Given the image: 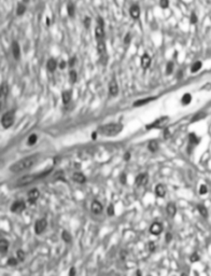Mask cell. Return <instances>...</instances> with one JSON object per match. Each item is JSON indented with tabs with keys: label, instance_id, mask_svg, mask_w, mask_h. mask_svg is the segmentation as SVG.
I'll use <instances>...</instances> for the list:
<instances>
[{
	"label": "cell",
	"instance_id": "obj_39",
	"mask_svg": "<svg viewBox=\"0 0 211 276\" xmlns=\"http://www.w3.org/2000/svg\"><path fill=\"white\" fill-rule=\"evenodd\" d=\"M190 259H191L192 262H195V261L199 260V257H198L197 253H193V255H191V258Z\"/></svg>",
	"mask_w": 211,
	"mask_h": 276
},
{
	"label": "cell",
	"instance_id": "obj_7",
	"mask_svg": "<svg viewBox=\"0 0 211 276\" xmlns=\"http://www.w3.org/2000/svg\"><path fill=\"white\" fill-rule=\"evenodd\" d=\"M168 122V116H163V118H159L158 120H156L155 122H153L152 124H150V125L147 126V128H155V127H162V126H164L166 123Z\"/></svg>",
	"mask_w": 211,
	"mask_h": 276
},
{
	"label": "cell",
	"instance_id": "obj_5",
	"mask_svg": "<svg viewBox=\"0 0 211 276\" xmlns=\"http://www.w3.org/2000/svg\"><path fill=\"white\" fill-rule=\"evenodd\" d=\"M46 226H48V222H46L45 219H39L36 222V224H35V232H36V234H42L45 231Z\"/></svg>",
	"mask_w": 211,
	"mask_h": 276
},
{
	"label": "cell",
	"instance_id": "obj_9",
	"mask_svg": "<svg viewBox=\"0 0 211 276\" xmlns=\"http://www.w3.org/2000/svg\"><path fill=\"white\" fill-rule=\"evenodd\" d=\"M150 232L154 235H158L163 232V226L159 222H154L152 223V226H150Z\"/></svg>",
	"mask_w": 211,
	"mask_h": 276
},
{
	"label": "cell",
	"instance_id": "obj_35",
	"mask_svg": "<svg viewBox=\"0 0 211 276\" xmlns=\"http://www.w3.org/2000/svg\"><path fill=\"white\" fill-rule=\"evenodd\" d=\"M67 12H68V14L70 16L75 15V6H73V3H69L67 6Z\"/></svg>",
	"mask_w": 211,
	"mask_h": 276
},
{
	"label": "cell",
	"instance_id": "obj_43",
	"mask_svg": "<svg viewBox=\"0 0 211 276\" xmlns=\"http://www.w3.org/2000/svg\"><path fill=\"white\" fill-rule=\"evenodd\" d=\"M130 40H132V36H130V34H127L124 38V42L127 44V43H129L130 42Z\"/></svg>",
	"mask_w": 211,
	"mask_h": 276
},
{
	"label": "cell",
	"instance_id": "obj_28",
	"mask_svg": "<svg viewBox=\"0 0 211 276\" xmlns=\"http://www.w3.org/2000/svg\"><path fill=\"white\" fill-rule=\"evenodd\" d=\"M26 11V7L25 5H23V3H20V5L17 6V10H16V13H17V15H23L24 13H25Z\"/></svg>",
	"mask_w": 211,
	"mask_h": 276
},
{
	"label": "cell",
	"instance_id": "obj_19",
	"mask_svg": "<svg viewBox=\"0 0 211 276\" xmlns=\"http://www.w3.org/2000/svg\"><path fill=\"white\" fill-rule=\"evenodd\" d=\"M166 210H167V214L169 215V216L173 217L176 215V212H177V207H176V205L173 203H169L167 205V208H166Z\"/></svg>",
	"mask_w": 211,
	"mask_h": 276
},
{
	"label": "cell",
	"instance_id": "obj_11",
	"mask_svg": "<svg viewBox=\"0 0 211 276\" xmlns=\"http://www.w3.org/2000/svg\"><path fill=\"white\" fill-rule=\"evenodd\" d=\"M149 180V176L147 174H140L137 176L136 178V185L137 186H144Z\"/></svg>",
	"mask_w": 211,
	"mask_h": 276
},
{
	"label": "cell",
	"instance_id": "obj_12",
	"mask_svg": "<svg viewBox=\"0 0 211 276\" xmlns=\"http://www.w3.org/2000/svg\"><path fill=\"white\" fill-rule=\"evenodd\" d=\"M104 27L100 25H97L95 28V38L97 39V41H101V40H104Z\"/></svg>",
	"mask_w": 211,
	"mask_h": 276
},
{
	"label": "cell",
	"instance_id": "obj_3",
	"mask_svg": "<svg viewBox=\"0 0 211 276\" xmlns=\"http://www.w3.org/2000/svg\"><path fill=\"white\" fill-rule=\"evenodd\" d=\"M50 171H44V173H40V174H32V175L23 176L20 180H17L16 185H17V187H24V186H27V185H29V183H32V182H35V181H37V180H39V179L43 178V177L48 176L49 174H50Z\"/></svg>",
	"mask_w": 211,
	"mask_h": 276
},
{
	"label": "cell",
	"instance_id": "obj_4",
	"mask_svg": "<svg viewBox=\"0 0 211 276\" xmlns=\"http://www.w3.org/2000/svg\"><path fill=\"white\" fill-rule=\"evenodd\" d=\"M1 122H2V125H3V127L5 128L11 127V126L13 125V123H14V112L13 111L5 112V113L3 114Z\"/></svg>",
	"mask_w": 211,
	"mask_h": 276
},
{
	"label": "cell",
	"instance_id": "obj_22",
	"mask_svg": "<svg viewBox=\"0 0 211 276\" xmlns=\"http://www.w3.org/2000/svg\"><path fill=\"white\" fill-rule=\"evenodd\" d=\"M61 98H63V103L64 104H68L71 99V92L70 91H65L61 95Z\"/></svg>",
	"mask_w": 211,
	"mask_h": 276
},
{
	"label": "cell",
	"instance_id": "obj_23",
	"mask_svg": "<svg viewBox=\"0 0 211 276\" xmlns=\"http://www.w3.org/2000/svg\"><path fill=\"white\" fill-rule=\"evenodd\" d=\"M192 101V95L191 94H184L183 96H182V99H181V103L183 104V105H188V104Z\"/></svg>",
	"mask_w": 211,
	"mask_h": 276
},
{
	"label": "cell",
	"instance_id": "obj_30",
	"mask_svg": "<svg viewBox=\"0 0 211 276\" xmlns=\"http://www.w3.org/2000/svg\"><path fill=\"white\" fill-rule=\"evenodd\" d=\"M147 148L150 149L152 152H154V151L157 150V148H158V145H157L156 142H154V140H152V142H149V146H147Z\"/></svg>",
	"mask_w": 211,
	"mask_h": 276
},
{
	"label": "cell",
	"instance_id": "obj_40",
	"mask_svg": "<svg viewBox=\"0 0 211 276\" xmlns=\"http://www.w3.org/2000/svg\"><path fill=\"white\" fill-rule=\"evenodd\" d=\"M108 215H109V216H112V215L114 214V207H113V205H109V207H108Z\"/></svg>",
	"mask_w": 211,
	"mask_h": 276
},
{
	"label": "cell",
	"instance_id": "obj_54",
	"mask_svg": "<svg viewBox=\"0 0 211 276\" xmlns=\"http://www.w3.org/2000/svg\"><path fill=\"white\" fill-rule=\"evenodd\" d=\"M24 1H25V2H27V1H29V0H24Z\"/></svg>",
	"mask_w": 211,
	"mask_h": 276
},
{
	"label": "cell",
	"instance_id": "obj_21",
	"mask_svg": "<svg viewBox=\"0 0 211 276\" xmlns=\"http://www.w3.org/2000/svg\"><path fill=\"white\" fill-rule=\"evenodd\" d=\"M8 248H9V243H8V241L1 240V242H0V250H1V253L5 255V253L8 251Z\"/></svg>",
	"mask_w": 211,
	"mask_h": 276
},
{
	"label": "cell",
	"instance_id": "obj_29",
	"mask_svg": "<svg viewBox=\"0 0 211 276\" xmlns=\"http://www.w3.org/2000/svg\"><path fill=\"white\" fill-rule=\"evenodd\" d=\"M37 140H38V136H37L36 134L30 135L29 138H28V145H29V146H32V145L36 144Z\"/></svg>",
	"mask_w": 211,
	"mask_h": 276
},
{
	"label": "cell",
	"instance_id": "obj_17",
	"mask_svg": "<svg viewBox=\"0 0 211 276\" xmlns=\"http://www.w3.org/2000/svg\"><path fill=\"white\" fill-rule=\"evenodd\" d=\"M92 212L95 214H100L102 212V205L98 201H94L92 203Z\"/></svg>",
	"mask_w": 211,
	"mask_h": 276
},
{
	"label": "cell",
	"instance_id": "obj_15",
	"mask_svg": "<svg viewBox=\"0 0 211 276\" xmlns=\"http://www.w3.org/2000/svg\"><path fill=\"white\" fill-rule=\"evenodd\" d=\"M151 65V57L147 54H143V56L141 57V66L142 68H147Z\"/></svg>",
	"mask_w": 211,
	"mask_h": 276
},
{
	"label": "cell",
	"instance_id": "obj_41",
	"mask_svg": "<svg viewBox=\"0 0 211 276\" xmlns=\"http://www.w3.org/2000/svg\"><path fill=\"white\" fill-rule=\"evenodd\" d=\"M84 25H85V27H89V25H91V18L89 16H86L84 20Z\"/></svg>",
	"mask_w": 211,
	"mask_h": 276
},
{
	"label": "cell",
	"instance_id": "obj_51",
	"mask_svg": "<svg viewBox=\"0 0 211 276\" xmlns=\"http://www.w3.org/2000/svg\"><path fill=\"white\" fill-rule=\"evenodd\" d=\"M129 157H130V154H129V153H126V155H125V160H128Z\"/></svg>",
	"mask_w": 211,
	"mask_h": 276
},
{
	"label": "cell",
	"instance_id": "obj_31",
	"mask_svg": "<svg viewBox=\"0 0 211 276\" xmlns=\"http://www.w3.org/2000/svg\"><path fill=\"white\" fill-rule=\"evenodd\" d=\"M8 95V85L5 83H3L2 86H1V96H2V99L5 101V97Z\"/></svg>",
	"mask_w": 211,
	"mask_h": 276
},
{
	"label": "cell",
	"instance_id": "obj_48",
	"mask_svg": "<svg viewBox=\"0 0 211 276\" xmlns=\"http://www.w3.org/2000/svg\"><path fill=\"white\" fill-rule=\"evenodd\" d=\"M66 65H67L66 64V61H61V62L59 63L58 66H59V68H60V69H65V68H66Z\"/></svg>",
	"mask_w": 211,
	"mask_h": 276
},
{
	"label": "cell",
	"instance_id": "obj_45",
	"mask_svg": "<svg viewBox=\"0 0 211 276\" xmlns=\"http://www.w3.org/2000/svg\"><path fill=\"white\" fill-rule=\"evenodd\" d=\"M190 140H191V142H194V144H197L198 142V139L196 138V136L194 134H191V136H190Z\"/></svg>",
	"mask_w": 211,
	"mask_h": 276
},
{
	"label": "cell",
	"instance_id": "obj_16",
	"mask_svg": "<svg viewBox=\"0 0 211 276\" xmlns=\"http://www.w3.org/2000/svg\"><path fill=\"white\" fill-rule=\"evenodd\" d=\"M72 178H73V180L78 183H83V182H85V180H86L85 176H84L82 173H75L72 176Z\"/></svg>",
	"mask_w": 211,
	"mask_h": 276
},
{
	"label": "cell",
	"instance_id": "obj_38",
	"mask_svg": "<svg viewBox=\"0 0 211 276\" xmlns=\"http://www.w3.org/2000/svg\"><path fill=\"white\" fill-rule=\"evenodd\" d=\"M159 6H161L163 9H167L168 6H169V1H168V0H161V1H159Z\"/></svg>",
	"mask_w": 211,
	"mask_h": 276
},
{
	"label": "cell",
	"instance_id": "obj_10",
	"mask_svg": "<svg viewBox=\"0 0 211 276\" xmlns=\"http://www.w3.org/2000/svg\"><path fill=\"white\" fill-rule=\"evenodd\" d=\"M12 54H13L15 60H18L20 57V44L16 41L12 42Z\"/></svg>",
	"mask_w": 211,
	"mask_h": 276
},
{
	"label": "cell",
	"instance_id": "obj_25",
	"mask_svg": "<svg viewBox=\"0 0 211 276\" xmlns=\"http://www.w3.org/2000/svg\"><path fill=\"white\" fill-rule=\"evenodd\" d=\"M153 99H154V97H150V98H144V99H141V101H136V103L134 104V106H142V105H145V104L147 103H150V101H152Z\"/></svg>",
	"mask_w": 211,
	"mask_h": 276
},
{
	"label": "cell",
	"instance_id": "obj_53",
	"mask_svg": "<svg viewBox=\"0 0 211 276\" xmlns=\"http://www.w3.org/2000/svg\"><path fill=\"white\" fill-rule=\"evenodd\" d=\"M181 276H187V275H186V274H182Z\"/></svg>",
	"mask_w": 211,
	"mask_h": 276
},
{
	"label": "cell",
	"instance_id": "obj_34",
	"mask_svg": "<svg viewBox=\"0 0 211 276\" xmlns=\"http://www.w3.org/2000/svg\"><path fill=\"white\" fill-rule=\"evenodd\" d=\"M173 67H175V65H173V62H169L167 64V67H166V73L167 75H171L173 71Z\"/></svg>",
	"mask_w": 211,
	"mask_h": 276
},
{
	"label": "cell",
	"instance_id": "obj_36",
	"mask_svg": "<svg viewBox=\"0 0 211 276\" xmlns=\"http://www.w3.org/2000/svg\"><path fill=\"white\" fill-rule=\"evenodd\" d=\"M198 210H199L200 215H202V217H207V216H208V212H207V209H206V207H205V206L199 205V206H198Z\"/></svg>",
	"mask_w": 211,
	"mask_h": 276
},
{
	"label": "cell",
	"instance_id": "obj_46",
	"mask_svg": "<svg viewBox=\"0 0 211 276\" xmlns=\"http://www.w3.org/2000/svg\"><path fill=\"white\" fill-rule=\"evenodd\" d=\"M204 116H205V113H198V114H196L195 116V118L193 119V121H197L198 119H202Z\"/></svg>",
	"mask_w": 211,
	"mask_h": 276
},
{
	"label": "cell",
	"instance_id": "obj_50",
	"mask_svg": "<svg viewBox=\"0 0 211 276\" xmlns=\"http://www.w3.org/2000/svg\"><path fill=\"white\" fill-rule=\"evenodd\" d=\"M75 57H72V58H71V60L69 61V66L72 67L73 65H75Z\"/></svg>",
	"mask_w": 211,
	"mask_h": 276
},
{
	"label": "cell",
	"instance_id": "obj_24",
	"mask_svg": "<svg viewBox=\"0 0 211 276\" xmlns=\"http://www.w3.org/2000/svg\"><path fill=\"white\" fill-rule=\"evenodd\" d=\"M97 50H98V53H99V54H104V53L106 52V43L104 42V40L98 41Z\"/></svg>",
	"mask_w": 211,
	"mask_h": 276
},
{
	"label": "cell",
	"instance_id": "obj_32",
	"mask_svg": "<svg viewBox=\"0 0 211 276\" xmlns=\"http://www.w3.org/2000/svg\"><path fill=\"white\" fill-rule=\"evenodd\" d=\"M77 72H75V70H70V72H69V80H70V82L75 83V81H77Z\"/></svg>",
	"mask_w": 211,
	"mask_h": 276
},
{
	"label": "cell",
	"instance_id": "obj_14",
	"mask_svg": "<svg viewBox=\"0 0 211 276\" xmlns=\"http://www.w3.org/2000/svg\"><path fill=\"white\" fill-rule=\"evenodd\" d=\"M109 93L110 95L112 96H116L118 93V83H116L115 80H112L109 84Z\"/></svg>",
	"mask_w": 211,
	"mask_h": 276
},
{
	"label": "cell",
	"instance_id": "obj_37",
	"mask_svg": "<svg viewBox=\"0 0 211 276\" xmlns=\"http://www.w3.org/2000/svg\"><path fill=\"white\" fill-rule=\"evenodd\" d=\"M18 263V260L16 258H10L9 260H8V264L11 265V267H14V265H16Z\"/></svg>",
	"mask_w": 211,
	"mask_h": 276
},
{
	"label": "cell",
	"instance_id": "obj_44",
	"mask_svg": "<svg viewBox=\"0 0 211 276\" xmlns=\"http://www.w3.org/2000/svg\"><path fill=\"white\" fill-rule=\"evenodd\" d=\"M207 191H208V189H207L206 186H202V187L199 188V193L200 194H206Z\"/></svg>",
	"mask_w": 211,
	"mask_h": 276
},
{
	"label": "cell",
	"instance_id": "obj_1",
	"mask_svg": "<svg viewBox=\"0 0 211 276\" xmlns=\"http://www.w3.org/2000/svg\"><path fill=\"white\" fill-rule=\"evenodd\" d=\"M37 159L38 156L37 155H30V156L24 157L20 161L16 162L15 164H13L11 167H10V171H13V173H22L24 171H27V169L31 168L35 164L37 163Z\"/></svg>",
	"mask_w": 211,
	"mask_h": 276
},
{
	"label": "cell",
	"instance_id": "obj_26",
	"mask_svg": "<svg viewBox=\"0 0 211 276\" xmlns=\"http://www.w3.org/2000/svg\"><path fill=\"white\" fill-rule=\"evenodd\" d=\"M16 259L18 260V262H23L25 260V252L22 249H18L16 251Z\"/></svg>",
	"mask_w": 211,
	"mask_h": 276
},
{
	"label": "cell",
	"instance_id": "obj_52",
	"mask_svg": "<svg viewBox=\"0 0 211 276\" xmlns=\"http://www.w3.org/2000/svg\"><path fill=\"white\" fill-rule=\"evenodd\" d=\"M170 240H171V235L170 234H167V242H169Z\"/></svg>",
	"mask_w": 211,
	"mask_h": 276
},
{
	"label": "cell",
	"instance_id": "obj_13",
	"mask_svg": "<svg viewBox=\"0 0 211 276\" xmlns=\"http://www.w3.org/2000/svg\"><path fill=\"white\" fill-rule=\"evenodd\" d=\"M129 13H130V16H132L134 20L139 18V16H140V8H139V6H137V5L132 6L129 9Z\"/></svg>",
	"mask_w": 211,
	"mask_h": 276
},
{
	"label": "cell",
	"instance_id": "obj_8",
	"mask_svg": "<svg viewBox=\"0 0 211 276\" xmlns=\"http://www.w3.org/2000/svg\"><path fill=\"white\" fill-rule=\"evenodd\" d=\"M25 207H26V205L23 201H16V202H14L13 205H12L11 210L13 212H22L24 209H25Z\"/></svg>",
	"mask_w": 211,
	"mask_h": 276
},
{
	"label": "cell",
	"instance_id": "obj_6",
	"mask_svg": "<svg viewBox=\"0 0 211 276\" xmlns=\"http://www.w3.org/2000/svg\"><path fill=\"white\" fill-rule=\"evenodd\" d=\"M39 196H40V192H39L37 189H32L28 192L27 200L30 204H35L37 202V200L39 199Z\"/></svg>",
	"mask_w": 211,
	"mask_h": 276
},
{
	"label": "cell",
	"instance_id": "obj_18",
	"mask_svg": "<svg viewBox=\"0 0 211 276\" xmlns=\"http://www.w3.org/2000/svg\"><path fill=\"white\" fill-rule=\"evenodd\" d=\"M155 194L159 197H164L166 195V189L163 185H158L155 188Z\"/></svg>",
	"mask_w": 211,
	"mask_h": 276
},
{
	"label": "cell",
	"instance_id": "obj_27",
	"mask_svg": "<svg viewBox=\"0 0 211 276\" xmlns=\"http://www.w3.org/2000/svg\"><path fill=\"white\" fill-rule=\"evenodd\" d=\"M202 62H195L193 65H192L191 71H192V72H197V71L199 70L200 68H202Z\"/></svg>",
	"mask_w": 211,
	"mask_h": 276
},
{
	"label": "cell",
	"instance_id": "obj_2",
	"mask_svg": "<svg viewBox=\"0 0 211 276\" xmlns=\"http://www.w3.org/2000/svg\"><path fill=\"white\" fill-rule=\"evenodd\" d=\"M123 130V125L120 123H110V124H106L104 126H100L99 127V133L104 136H115L118 135L120 132H122Z\"/></svg>",
	"mask_w": 211,
	"mask_h": 276
},
{
	"label": "cell",
	"instance_id": "obj_42",
	"mask_svg": "<svg viewBox=\"0 0 211 276\" xmlns=\"http://www.w3.org/2000/svg\"><path fill=\"white\" fill-rule=\"evenodd\" d=\"M191 23L192 24L197 23V16H196L195 13H192V15H191Z\"/></svg>",
	"mask_w": 211,
	"mask_h": 276
},
{
	"label": "cell",
	"instance_id": "obj_49",
	"mask_svg": "<svg viewBox=\"0 0 211 276\" xmlns=\"http://www.w3.org/2000/svg\"><path fill=\"white\" fill-rule=\"evenodd\" d=\"M75 267H71L70 271H69V276H75Z\"/></svg>",
	"mask_w": 211,
	"mask_h": 276
},
{
	"label": "cell",
	"instance_id": "obj_20",
	"mask_svg": "<svg viewBox=\"0 0 211 276\" xmlns=\"http://www.w3.org/2000/svg\"><path fill=\"white\" fill-rule=\"evenodd\" d=\"M46 67H48L49 71H55V69H56V67H57V62L54 60V58H51V60L48 61Z\"/></svg>",
	"mask_w": 211,
	"mask_h": 276
},
{
	"label": "cell",
	"instance_id": "obj_33",
	"mask_svg": "<svg viewBox=\"0 0 211 276\" xmlns=\"http://www.w3.org/2000/svg\"><path fill=\"white\" fill-rule=\"evenodd\" d=\"M61 237H63V240H64L66 243H69L71 241V235L69 234L67 231H64V232L61 233Z\"/></svg>",
	"mask_w": 211,
	"mask_h": 276
},
{
	"label": "cell",
	"instance_id": "obj_47",
	"mask_svg": "<svg viewBox=\"0 0 211 276\" xmlns=\"http://www.w3.org/2000/svg\"><path fill=\"white\" fill-rule=\"evenodd\" d=\"M155 249H156V246H155L154 243H150V244H149V250L152 251V252H153Z\"/></svg>",
	"mask_w": 211,
	"mask_h": 276
}]
</instances>
